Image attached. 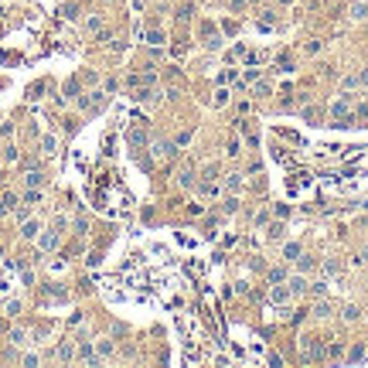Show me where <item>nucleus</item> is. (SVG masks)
<instances>
[{"instance_id":"1","label":"nucleus","mask_w":368,"mask_h":368,"mask_svg":"<svg viewBox=\"0 0 368 368\" xmlns=\"http://www.w3.org/2000/svg\"><path fill=\"white\" fill-rule=\"evenodd\" d=\"M331 120H334V126H348L351 123V96H341V99L331 102Z\"/></svg>"},{"instance_id":"2","label":"nucleus","mask_w":368,"mask_h":368,"mask_svg":"<svg viewBox=\"0 0 368 368\" xmlns=\"http://www.w3.org/2000/svg\"><path fill=\"white\" fill-rule=\"evenodd\" d=\"M198 38H201V45L212 48V51L221 48V34H219V27H215V21H201V24H198Z\"/></svg>"},{"instance_id":"3","label":"nucleus","mask_w":368,"mask_h":368,"mask_svg":"<svg viewBox=\"0 0 368 368\" xmlns=\"http://www.w3.org/2000/svg\"><path fill=\"white\" fill-rule=\"evenodd\" d=\"M300 348H303V362H320L324 358V344H320V338H300Z\"/></svg>"},{"instance_id":"4","label":"nucleus","mask_w":368,"mask_h":368,"mask_svg":"<svg viewBox=\"0 0 368 368\" xmlns=\"http://www.w3.org/2000/svg\"><path fill=\"white\" fill-rule=\"evenodd\" d=\"M58 235H62L58 228H48L45 235L38 232V249H41V252H55V249H58Z\"/></svg>"},{"instance_id":"5","label":"nucleus","mask_w":368,"mask_h":368,"mask_svg":"<svg viewBox=\"0 0 368 368\" xmlns=\"http://www.w3.org/2000/svg\"><path fill=\"white\" fill-rule=\"evenodd\" d=\"M294 294H290V287H287V280L283 283H273V290H270V303H276V307H283V303H290Z\"/></svg>"},{"instance_id":"6","label":"nucleus","mask_w":368,"mask_h":368,"mask_svg":"<svg viewBox=\"0 0 368 368\" xmlns=\"http://www.w3.org/2000/svg\"><path fill=\"white\" fill-rule=\"evenodd\" d=\"M228 99H232V85H219V89L212 92V109H225Z\"/></svg>"},{"instance_id":"7","label":"nucleus","mask_w":368,"mask_h":368,"mask_svg":"<svg viewBox=\"0 0 368 368\" xmlns=\"http://www.w3.org/2000/svg\"><path fill=\"white\" fill-rule=\"evenodd\" d=\"M38 232H41V219H27L21 225V239H24V242H34Z\"/></svg>"},{"instance_id":"8","label":"nucleus","mask_w":368,"mask_h":368,"mask_svg":"<svg viewBox=\"0 0 368 368\" xmlns=\"http://www.w3.org/2000/svg\"><path fill=\"white\" fill-rule=\"evenodd\" d=\"M287 287H290V294H294V296H300V294H307V290H310V283H307V276H303V273L287 276Z\"/></svg>"},{"instance_id":"9","label":"nucleus","mask_w":368,"mask_h":368,"mask_svg":"<svg viewBox=\"0 0 368 368\" xmlns=\"http://www.w3.org/2000/svg\"><path fill=\"white\" fill-rule=\"evenodd\" d=\"M144 41H147L150 48H160V45L167 41V34H164V27H147V31H144Z\"/></svg>"},{"instance_id":"10","label":"nucleus","mask_w":368,"mask_h":368,"mask_svg":"<svg viewBox=\"0 0 368 368\" xmlns=\"http://www.w3.org/2000/svg\"><path fill=\"white\" fill-rule=\"evenodd\" d=\"M273 72H280V75H294V58H290V51H283V55H276V69Z\"/></svg>"},{"instance_id":"11","label":"nucleus","mask_w":368,"mask_h":368,"mask_svg":"<svg viewBox=\"0 0 368 368\" xmlns=\"http://www.w3.org/2000/svg\"><path fill=\"white\" fill-rule=\"evenodd\" d=\"M41 153H45V157H55V153H58V137H55V133L41 137Z\"/></svg>"},{"instance_id":"12","label":"nucleus","mask_w":368,"mask_h":368,"mask_svg":"<svg viewBox=\"0 0 368 368\" xmlns=\"http://www.w3.org/2000/svg\"><path fill=\"white\" fill-rule=\"evenodd\" d=\"M348 17H351V21H365L368 17V0H355L351 10H348Z\"/></svg>"},{"instance_id":"13","label":"nucleus","mask_w":368,"mask_h":368,"mask_svg":"<svg viewBox=\"0 0 368 368\" xmlns=\"http://www.w3.org/2000/svg\"><path fill=\"white\" fill-rule=\"evenodd\" d=\"M300 256H303V245H300V242H287V245H283V259H287V263H296Z\"/></svg>"},{"instance_id":"14","label":"nucleus","mask_w":368,"mask_h":368,"mask_svg":"<svg viewBox=\"0 0 368 368\" xmlns=\"http://www.w3.org/2000/svg\"><path fill=\"white\" fill-rule=\"evenodd\" d=\"M324 358H331V362H338V358H344V344H341V341H331V344L324 348Z\"/></svg>"},{"instance_id":"15","label":"nucleus","mask_w":368,"mask_h":368,"mask_svg":"<svg viewBox=\"0 0 368 368\" xmlns=\"http://www.w3.org/2000/svg\"><path fill=\"white\" fill-rule=\"evenodd\" d=\"M239 153H242V140H239V137H232V140L225 144V157H228V160H235Z\"/></svg>"},{"instance_id":"16","label":"nucleus","mask_w":368,"mask_h":368,"mask_svg":"<svg viewBox=\"0 0 368 368\" xmlns=\"http://www.w3.org/2000/svg\"><path fill=\"white\" fill-rule=\"evenodd\" d=\"M24 184H27V188H41V184H45V174H41V171H27V174H24Z\"/></svg>"},{"instance_id":"17","label":"nucleus","mask_w":368,"mask_h":368,"mask_svg":"<svg viewBox=\"0 0 368 368\" xmlns=\"http://www.w3.org/2000/svg\"><path fill=\"white\" fill-rule=\"evenodd\" d=\"M7 338H10V344H17V348H21V344H27V331H24V327H10V334H7Z\"/></svg>"},{"instance_id":"18","label":"nucleus","mask_w":368,"mask_h":368,"mask_svg":"<svg viewBox=\"0 0 368 368\" xmlns=\"http://www.w3.org/2000/svg\"><path fill=\"white\" fill-rule=\"evenodd\" d=\"M365 344H362V341H358V344H351V351H348V362H351V365H355V362H365Z\"/></svg>"},{"instance_id":"19","label":"nucleus","mask_w":368,"mask_h":368,"mask_svg":"<svg viewBox=\"0 0 368 368\" xmlns=\"http://www.w3.org/2000/svg\"><path fill=\"white\" fill-rule=\"evenodd\" d=\"M239 82V69H225V72H219V85H235Z\"/></svg>"},{"instance_id":"20","label":"nucleus","mask_w":368,"mask_h":368,"mask_svg":"<svg viewBox=\"0 0 368 368\" xmlns=\"http://www.w3.org/2000/svg\"><path fill=\"white\" fill-rule=\"evenodd\" d=\"M72 358H75V344H72V341L58 344V362H72Z\"/></svg>"},{"instance_id":"21","label":"nucleus","mask_w":368,"mask_h":368,"mask_svg":"<svg viewBox=\"0 0 368 368\" xmlns=\"http://www.w3.org/2000/svg\"><path fill=\"white\" fill-rule=\"evenodd\" d=\"M78 14H82L78 3H62V17H65V21H78Z\"/></svg>"},{"instance_id":"22","label":"nucleus","mask_w":368,"mask_h":368,"mask_svg":"<svg viewBox=\"0 0 368 368\" xmlns=\"http://www.w3.org/2000/svg\"><path fill=\"white\" fill-rule=\"evenodd\" d=\"M341 317H344V320H358V317H362L358 303H344V307H341Z\"/></svg>"},{"instance_id":"23","label":"nucleus","mask_w":368,"mask_h":368,"mask_svg":"<svg viewBox=\"0 0 368 368\" xmlns=\"http://www.w3.org/2000/svg\"><path fill=\"white\" fill-rule=\"evenodd\" d=\"M85 31H89V34L102 31V17H96V14H92V17H85Z\"/></svg>"},{"instance_id":"24","label":"nucleus","mask_w":368,"mask_h":368,"mask_svg":"<svg viewBox=\"0 0 368 368\" xmlns=\"http://www.w3.org/2000/svg\"><path fill=\"white\" fill-rule=\"evenodd\" d=\"M225 58H228V62H239V58H245V45H235V48H228V51H225Z\"/></svg>"},{"instance_id":"25","label":"nucleus","mask_w":368,"mask_h":368,"mask_svg":"<svg viewBox=\"0 0 368 368\" xmlns=\"http://www.w3.org/2000/svg\"><path fill=\"white\" fill-rule=\"evenodd\" d=\"M3 314L7 317H17L21 314V300H3Z\"/></svg>"},{"instance_id":"26","label":"nucleus","mask_w":368,"mask_h":368,"mask_svg":"<svg viewBox=\"0 0 368 368\" xmlns=\"http://www.w3.org/2000/svg\"><path fill=\"white\" fill-rule=\"evenodd\" d=\"M191 140H195V130H184V133H177V137H174V144H177V147H188Z\"/></svg>"},{"instance_id":"27","label":"nucleus","mask_w":368,"mask_h":368,"mask_svg":"<svg viewBox=\"0 0 368 368\" xmlns=\"http://www.w3.org/2000/svg\"><path fill=\"white\" fill-rule=\"evenodd\" d=\"M130 144H133V147L147 144V133H144V130H130Z\"/></svg>"},{"instance_id":"28","label":"nucleus","mask_w":368,"mask_h":368,"mask_svg":"<svg viewBox=\"0 0 368 368\" xmlns=\"http://www.w3.org/2000/svg\"><path fill=\"white\" fill-rule=\"evenodd\" d=\"M225 188H242V174H225Z\"/></svg>"},{"instance_id":"29","label":"nucleus","mask_w":368,"mask_h":368,"mask_svg":"<svg viewBox=\"0 0 368 368\" xmlns=\"http://www.w3.org/2000/svg\"><path fill=\"white\" fill-rule=\"evenodd\" d=\"M314 314H317V317H331V303H327V300L314 303Z\"/></svg>"},{"instance_id":"30","label":"nucleus","mask_w":368,"mask_h":368,"mask_svg":"<svg viewBox=\"0 0 368 368\" xmlns=\"http://www.w3.org/2000/svg\"><path fill=\"white\" fill-rule=\"evenodd\" d=\"M266 235H270V239H283V219H280V221H273Z\"/></svg>"},{"instance_id":"31","label":"nucleus","mask_w":368,"mask_h":368,"mask_svg":"<svg viewBox=\"0 0 368 368\" xmlns=\"http://www.w3.org/2000/svg\"><path fill=\"white\" fill-rule=\"evenodd\" d=\"M310 294H314V296H324V294H327V283H324V280H314V283H310Z\"/></svg>"},{"instance_id":"32","label":"nucleus","mask_w":368,"mask_h":368,"mask_svg":"<svg viewBox=\"0 0 368 368\" xmlns=\"http://www.w3.org/2000/svg\"><path fill=\"white\" fill-rule=\"evenodd\" d=\"M221 212H225V215H232V212H239V198H225V205H221Z\"/></svg>"},{"instance_id":"33","label":"nucleus","mask_w":368,"mask_h":368,"mask_svg":"<svg viewBox=\"0 0 368 368\" xmlns=\"http://www.w3.org/2000/svg\"><path fill=\"white\" fill-rule=\"evenodd\" d=\"M96 351H99V358L113 355V341H99V344H96Z\"/></svg>"},{"instance_id":"34","label":"nucleus","mask_w":368,"mask_h":368,"mask_svg":"<svg viewBox=\"0 0 368 368\" xmlns=\"http://www.w3.org/2000/svg\"><path fill=\"white\" fill-rule=\"evenodd\" d=\"M191 177H195V174H191V171H181V174H177V181H181V188H191V184H195V181H191Z\"/></svg>"},{"instance_id":"35","label":"nucleus","mask_w":368,"mask_h":368,"mask_svg":"<svg viewBox=\"0 0 368 368\" xmlns=\"http://www.w3.org/2000/svg\"><path fill=\"white\" fill-rule=\"evenodd\" d=\"M221 31H225V34H239V24H235V21H221Z\"/></svg>"},{"instance_id":"36","label":"nucleus","mask_w":368,"mask_h":368,"mask_svg":"<svg viewBox=\"0 0 368 368\" xmlns=\"http://www.w3.org/2000/svg\"><path fill=\"white\" fill-rule=\"evenodd\" d=\"M320 48H324V41H307V48H303V51H307V55H317Z\"/></svg>"},{"instance_id":"37","label":"nucleus","mask_w":368,"mask_h":368,"mask_svg":"<svg viewBox=\"0 0 368 368\" xmlns=\"http://www.w3.org/2000/svg\"><path fill=\"white\" fill-rule=\"evenodd\" d=\"M283 280H287V270H273L270 273V283H283Z\"/></svg>"},{"instance_id":"38","label":"nucleus","mask_w":368,"mask_h":368,"mask_svg":"<svg viewBox=\"0 0 368 368\" xmlns=\"http://www.w3.org/2000/svg\"><path fill=\"white\" fill-rule=\"evenodd\" d=\"M17 157H21V153H17V147H7V150H3V160H7V164H14Z\"/></svg>"},{"instance_id":"39","label":"nucleus","mask_w":368,"mask_h":368,"mask_svg":"<svg viewBox=\"0 0 368 368\" xmlns=\"http://www.w3.org/2000/svg\"><path fill=\"white\" fill-rule=\"evenodd\" d=\"M72 96H78V82H65V99H72Z\"/></svg>"},{"instance_id":"40","label":"nucleus","mask_w":368,"mask_h":368,"mask_svg":"<svg viewBox=\"0 0 368 368\" xmlns=\"http://www.w3.org/2000/svg\"><path fill=\"white\" fill-rule=\"evenodd\" d=\"M355 85H358V75H348V78L341 82V89H355Z\"/></svg>"},{"instance_id":"41","label":"nucleus","mask_w":368,"mask_h":368,"mask_svg":"<svg viewBox=\"0 0 368 368\" xmlns=\"http://www.w3.org/2000/svg\"><path fill=\"white\" fill-rule=\"evenodd\" d=\"M324 273H327V276H334V273H338V263H334V259H327V263H324Z\"/></svg>"},{"instance_id":"42","label":"nucleus","mask_w":368,"mask_h":368,"mask_svg":"<svg viewBox=\"0 0 368 368\" xmlns=\"http://www.w3.org/2000/svg\"><path fill=\"white\" fill-rule=\"evenodd\" d=\"M266 221H270V212H266V208H263V212H256V225H266Z\"/></svg>"},{"instance_id":"43","label":"nucleus","mask_w":368,"mask_h":368,"mask_svg":"<svg viewBox=\"0 0 368 368\" xmlns=\"http://www.w3.org/2000/svg\"><path fill=\"white\" fill-rule=\"evenodd\" d=\"M38 362H41L38 355H24V358H21V365H38Z\"/></svg>"},{"instance_id":"44","label":"nucleus","mask_w":368,"mask_h":368,"mask_svg":"<svg viewBox=\"0 0 368 368\" xmlns=\"http://www.w3.org/2000/svg\"><path fill=\"white\" fill-rule=\"evenodd\" d=\"M358 82H362V85H368V69H365L362 75H358Z\"/></svg>"},{"instance_id":"45","label":"nucleus","mask_w":368,"mask_h":368,"mask_svg":"<svg viewBox=\"0 0 368 368\" xmlns=\"http://www.w3.org/2000/svg\"><path fill=\"white\" fill-rule=\"evenodd\" d=\"M276 3H280V7H290V3H294V0H276Z\"/></svg>"},{"instance_id":"46","label":"nucleus","mask_w":368,"mask_h":368,"mask_svg":"<svg viewBox=\"0 0 368 368\" xmlns=\"http://www.w3.org/2000/svg\"><path fill=\"white\" fill-rule=\"evenodd\" d=\"M249 3H263V0H249Z\"/></svg>"},{"instance_id":"47","label":"nucleus","mask_w":368,"mask_h":368,"mask_svg":"<svg viewBox=\"0 0 368 368\" xmlns=\"http://www.w3.org/2000/svg\"><path fill=\"white\" fill-rule=\"evenodd\" d=\"M365 287H368V276H365Z\"/></svg>"},{"instance_id":"48","label":"nucleus","mask_w":368,"mask_h":368,"mask_svg":"<svg viewBox=\"0 0 368 368\" xmlns=\"http://www.w3.org/2000/svg\"><path fill=\"white\" fill-rule=\"evenodd\" d=\"M106 3H113V0H106Z\"/></svg>"}]
</instances>
